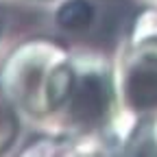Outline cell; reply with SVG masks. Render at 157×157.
Returning a JSON list of instances; mask_svg holds the SVG:
<instances>
[{
  "mask_svg": "<svg viewBox=\"0 0 157 157\" xmlns=\"http://www.w3.org/2000/svg\"><path fill=\"white\" fill-rule=\"evenodd\" d=\"M90 17H92V9L85 2H72L61 11V22L70 29H81L90 24Z\"/></svg>",
  "mask_w": 157,
  "mask_h": 157,
  "instance_id": "obj_2",
  "label": "cell"
},
{
  "mask_svg": "<svg viewBox=\"0 0 157 157\" xmlns=\"http://www.w3.org/2000/svg\"><path fill=\"white\" fill-rule=\"evenodd\" d=\"M107 111V90L103 81L96 76L83 78L74 94V107L72 116L83 124H98L105 118Z\"/></svg>",
  "mask_w": 157,
  "mask_h": 157,
  "instance_id": "obj_1",
  "label": "cell"
}]
</instances>
